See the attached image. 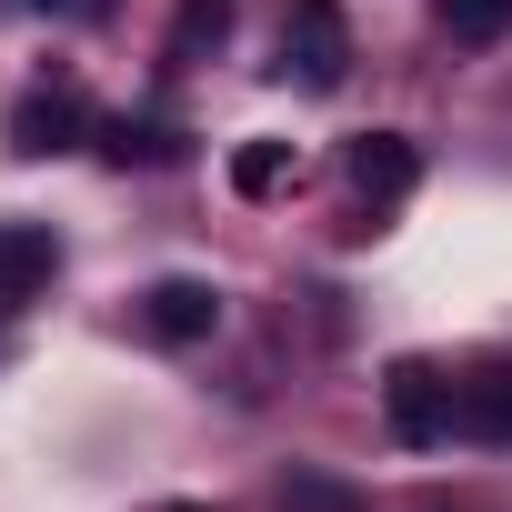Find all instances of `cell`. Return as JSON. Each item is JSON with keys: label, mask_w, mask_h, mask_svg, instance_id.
Masks as SVG:
<instances>
[{"label": "cell", "mask_w": 512, "mask_h": 512, "mask_svg": "<svg viewBox=\"0 0 512 512\" xmlns=\"http://www.w3.org/2000/svg\"><path fill=\"white\" fill-rule=\"evenodd\" d=\"M382 422H392L402 452H432V442L462 432V382H442L432 362H392L382 372Z\"/></svg>", "instance_id": "6da1fadb"}, {"label": "cell", "mask_w": 512, "mask_h": 512, "mask_svg": "<svg viewBox=\"0 0 512 512\" xmlns=\"http://www.w3.org/2000/svg\"><path fill=\"white\" fill-rule=\"evenodd\" d=\"M282 81H302V91H342L352 81V21H342V0H292V11H282Z\"/></svg>", "instance_id": "7a4b0ae2"}, {"label": "cell", "mask_w": 512, "mask_h": 512, "mask_svg": "<svg viewBox=\"0 0 512 512\" xmlns=\"http://www.w3.org/2000/svg\"><path fill=\"white\" fill-rule=\"evenodd\" d=\"M81 131H91L81 81H31V91L11 101V151H21V161H61V151H81Z\"/></svg>", "instance_id": "3957f363"}, {"label": "cell", "mask_w": 512, "mask_h": 512, "mask_svg": "<svg viewBox=\"0 0 512 512\" xmlns=\"http://www.w3.org/2000/svg\"><path fill=\"white\" fill-rule=\"evenodd\" d=\"M342 181H352V201H362V231H372L392 201H412V181H422V151H412L402 131H362V141L342 151Z\"/></svg>", "instance_id": "277c9868"}, {"label": "cell", "mask_w": 512, "mask_h": 512, "mask_svg": "<svg viewBox=\"0 0 512 512\" xmlns=\"http://www.w3.org/2000/svg\"><path fill=\"white\" fill-rule=\"evenodd\" d=\"M141 332H151V342H171V352H191V342H211V332H221V292H211L201 272H161V282L141 292Z\"/></svg>", "instance_id": "5b68a950"}, {"label": "cell", "mask_w": 512, "mask_h": 512, "mask_svg": "<svg viewBox=\"0 0 512 512\" xmlns=\"http://www.w3.org/2000/svg\"><path fill=\"white\" fill-rule=\"evenodd\" d=\"M51 272H61V231L51 221H0V322L31 312L51 292Z\"/></svg>", "instance_id": "8992f818"}, {"label": "cell", "mask_w": 512, "mask_h": 512, "mask_svg": "<svg viewBox=\"0 0 512 512\" xmlns=\"http://www.w3.org/2000/svg\"><path fill=\"white\" fill-rule=\"evenodd\" d=\"M101 151H111L121 171H131V161H141V171H161V161H181V131H171V121H151V111H121V121L101 131Z\"/></svg>", "instance_id": "52a82bcc"}, {"label": "cell", "mask_w": 512, "mask_h": 512, "mask_svg": "<svg viewBox=\"0 0 512 512\" xmlns=\"http://www.w3.org/2000/svg\"><path fill=\"white\" fill-rule=\"evenodd\" d=\"M292 171H302L292 141H241V151H231V191H241V201H282Z\"/></svg>", "instance_id": "ba28073f"}, {"label": "cell", "mask_w": 512, "mask_h": 512, "mask_svg": "<svg viewBox=\"0 0 512 512\" xmlns=\"http://www.w3.org/2000/svg\"><path fill=\"white\" fill-rule=\"evenodd\" d=\"M221 41H231V0H181L171 11V61H201Z\"/></svg>", "instance_id": "9c48e42d"}, {"label": "cell", "mask_w": 512, "mask_h": 512, "mask_svg": "<svg viewBox=\"0 0 512 512\" xmlns=\"http://www.w3.org/2000/svg\"><path fill=\"white\" fill-rule=\"evenodd\" d=\"M462 432H472V442H512V372L462 382Z\"/></svg>", "instance_id": "30bf717a"}, {"label": "cell", "mask_w": 512, "mask_h": 512, "mask_svg": "<svg viewBox=\"0 0 512 512\" xmlns=\"http://www.w3.org/2000/svg\"><path fill=\"white\" fill-rule=\"evenodd\" d=\"M432 21H442L452 41H472V51H482V41H502V31H512V0H432Z\"/></svg>", "instance_id": "8fae6325"}, {"label": "cell", "mask_w": 512, "mask_h": 512, "mask_svg": "<svg viewBox=\"0 0 512 512\" xmlns=\"http://www.w3.org/2000/svg\"><path fill=\"white\" fill-rule=\"evenodd\" d=\"M282 512H362V492L332 482V472H292V482H282Z\"/></svg>", "instance_id": "7c38bea8"}, {"label": "cell", "mask_w": 512, "mask_h": 512, "mask_svg": "<svg viewBox=\"0 0 512 512\" xmlns=\"http://www.w3.org/2000/svg\"><path fill=\"white\" fill-rule=\"evenodd\" d=\"M21 11H81V0H21Z\"/></svg>", "instance_id": "4fadbf2b"}, {"label": "cell", "mask_w": 512, "mask_h": 512, "mask_svg": "<svg viewBox=\"0 0 512 512\" xmlns=\"http://www.w3.org/2000/svg\"><path fill=\"white\" fill-rule=\"evenodd\" d=\"M161 512H211V502H161Z\"/></svg>", "instance_id": "5bb4252c"}]
</instances>
